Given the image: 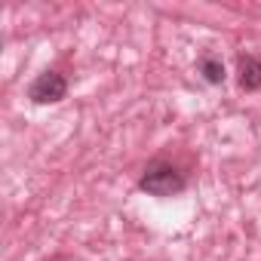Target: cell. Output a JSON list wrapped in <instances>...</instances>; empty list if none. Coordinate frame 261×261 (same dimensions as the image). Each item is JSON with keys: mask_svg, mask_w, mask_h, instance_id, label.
<instances>
[{"mask_svg": "<svg viewBox=\"0 0 261 261\" xmlns=\"http://www.w3.org/2000/svg\"><path fill=\"white\" fill-rule=\"evenodd\" d=\"M185 188H188L185 175H181L172 163H163V160L151 163V166L142 172V178H139V191H145V194H151V197H160V200L175 197V194H181Z\"/></svg>", "mask_w": 261, "mask_h": 261, "instance_id": "cell-1", "label": "cell"}, {"mask_svg": "<svg viewBox=\"0 0 261 261\" xmlns=\"http://www.w3.org/2000/svg\"><path fill=\"white\" fill-rule=\"evenodd\" d=\"M68 95V80L59 74V71H43L31 80L28 86V98L34 105H56Z\"/></svg>", "mask_w": 261, "mask_h": 261, "instance_id": "cell-2", "label": "cell"}, {"mask_svg": "<svg viewBox=\"0 0 261 261\" xmlns=\"http://www.w3.org/2000/svg\"><path fill=\"white\" fill-rule=\"evenodd\" d=\"M237 83L246 92H258L261 89V59L258 56H249V53L237 56Z\"/></svg>", "mask_w": 261, "mask_h": 261, "instance_id": "cell-3", "label": "cell"}, {"mask_svg": "<svg viewBox=\"0 0 261 261\" xmlns=\"http://www.w3.org/2000/svg\"><path fill=\"white\" fill-rule=\"evenodd\" d=\"M200 74H203V80H206L209 86H221V83L227 80L224 62H221V56H215V53H206V56L200 59Z\"/></svg>", "mask_w": 261, "mask_h": 261, "instance_id": "cell-4", "label": "cell"}]
</instances>
